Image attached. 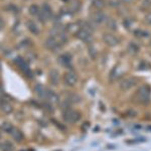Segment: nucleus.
Wrapping results in <instances>:
<instances>
[{
	"instance_id": "f257e3e1",
	"label": "nucleus",
	"mask_w": 151,
	"mask_h": 151,
	"mask_svg": "<svg viewBox=\"0 0 151 151\" xmlns=\"http://www.w3.org/2000/svg\"><path fill=\"white\" fill-rule=\"evenodd\" d=\"M136 102L141 105H148L151 100V89L148 85H142L135 93Z\"/></svg>"
},
{
	"instance_id": "f03ea898",
	"label": "nucleus",
	"mask_w": 151,
	"mask_h": 151,
	"mask_svg": "<svg viewBox=\"0 0 151 151\" xmlns=\"http://www.w3.org/2000/svg\"><path fill=\"white\" fill-rule=\"evenodd\" d=\"M63 119L67 123H76L81 119V113L73 109L67 108L63 111Z\"/></svg>"
},
{
	"instance_id": "7ed1b4c3",
	"label": "nucleus",
	"mask_w": 151,
	"mask_h": 151,
	"mask_svg": "<svg viewBox=\"0 0 151 151\" xmlns=\"http://www.w3.org/2000/svg\"><path fill=\"white\" fill-rule=\"evenodd\" d=\"M85 26L81 25V28H80V30L77 32V36L78 38H79L80 40L82 41H85V42H90V41L92 40V29L89 28V26H88L87 23H84Z\"/></svg>"
},
{
	"instance_id": "20e7f679",
	"label": "nucleus",
	"mask_w": 151,
	"mask_h": 151,
	"mask_svg": "<svg viewBox=\"0 0 151 151\" xmlns=\"http://www.w3.org/2000/svg\"><path fill=\"white\" fill-rule=\"evenodd\" d=\"M38 17H40V21H42V22H47L50 19H52V7L47 3L43 4L40 8V14H38Z\"/></svg>"
},
{
	"instance_id": "39448f33",
	"label": "nucleus",
	"mask_w": 151,
	"mask_h": 151,
	"mask_svg": "<svg viewBox=\"0 0 151 151\" xmlns=\"http://www.w3.org/2000/svg\"><path fill=\"white\" fill-rule=\"evenodd\" d=\"M62 45H63L62 40L58 37H57L55 35L50 36V37H47V40H45V47H47L48 50H58V48L62 47Z\"/></svg>"
},
{
	"instance_id": "423d86ee",
	"label": "nucleus",
	"mask_w": 151,
	"mask_h": 151,
	"mask_svg": "<svg viewBox=\"0 0 151 151\" xmlns=\"http://www.w3.org/2000/svg\"><path fill=\"white\" fill-rule=\"evenodd\" d=\"M137 79L133 77H130V78H126L124 79L122 82L120 83V89L122 91H128V90L132 89L133 87H135L137 85Z\"/></svg>"
},
{
	"instance_id": "0eeeda50",
	"label": "nucleus",
	"mask_w": 151,
	"mask_h": 151,
	"mask_svg": "<svg viewBox=\"0 0 151 151\" xmlns=\"http://www.w3.org/2000/svg\"><path fill=\"white\" fill-rule=\"evenodd\" d=\"M65 84L69 87H74L78 83V76L74 72H68L65 74L64 77Z\"/></svg>"
},
{
	"instance_id": "6e6552de",
	"label": "nucleus",
	"mask_w": 151,
	"mask_h": 151,
	"mask_svg": "<svg viewBox=\"0 0 151 151\" xmlns=\"http://www.w3.org/2000/svg\"><path fill=\"white\" fill-rule=\"evenodd\" d=\"M103 40L109 47H116L120 42V40L116 35H112V33H105L103 35Z\"/></svg>"
},
{
	"instance_id": "1a4fd4ad",
	"label": "nucleus",
	"mask_w": 151,
	"mask_h": 151,
	"mask_svg": "<svg viewBox=\"0 0 151 151\" xmlns=\"http://www.w3.org/2000/svg\"><path fill=\"white\" fill-rule=\"evenodd\" d=\"M15 63H16V65L19 67V69H20L24 74H25V76H27L28 78H32V73H31L30 69H29L28 65L25 63V60H22L21 58H16Z\"/></svg>"
},
{
	"instance_id": "9d476101",
	"label": "nucleus",
	"mask_w": 151,
	"mask_h": 151,
	"mask_svg": "<svg viewBox=\"0 0 151 151\" xmlns=\"http://www.w3.org/2000/svg\"><path fill=\"white\" fill-rule=\"evenodd\" d=\"M6 95H2V100H1V110L4 114H10L13 111V107L9 103L8 100H6Z\"/></svg>"
},
{
	"instance_id": "9b49d317",
	"label": "nucleus",
	"mask_w": 151,
	"mask_h": 151,
	"mask_svg": "<svg viewBox=\"0 0 151 151\" xmlns=\"http://www.w3.org/2000/svg\"><path fill=\"white\" fill-rule=\"evenodd\" d=\"M92 20L95 21L96 23H103L105 21H107V16L104 12L102 11H96L95 13L92 15Z\"/></svg>"
},
{
	"instance_id": "f8f14e48",
	"label": "nucleus",
	"mask_w": 151,
	"mask_h": 151,
	"mask_svg": "<svg viewBox=\"0 0 151 151\" xmlns=\"http://www.w3.org/2000/svg\"><path fill=\"white\" fill-rule=\"evenodd\" d=\"M58 62L65 68L72 67V57H70L69 53H65V55H60V57L58 58Z\"/></svg>"
},
{
	"instance_id": "ddd939ff",
	"label": "nucleus",
	"mask_w": 151,
	"mask_h": 151,
	"mask_svg": "<svg viewBox=\"0 0 151 151\" xmlns=\"http://www.w3.org/2000/svg\"><path fill=\"white\" fill-rule=\"evenodd\" d=\"M47 102L50 104H52V105H55L60 102V97L58 96L57 94L55 93L52 90H47Z\"/></svg>"
},
{
	"instance_id": "4468645a",
	"label": "nucleus",
	"mask_w": 151,
	"mask_h": 151,
	"mask_svg": "<svg viewBox=\"0 0 151 151\" xmlns=\"http://www.w3.org/2000/svg\"><path fill=\"white\" fill-rule=\"evenodd\" d=\"M35 91L36 95H37V96L40 97V99H45V98H47V89H45V88L43 87L42 85H40V84L35 85Z\"/></svg>"
},
{
	"instance_id": "2eb2a0df",
	"label": "nucleus",
	"mask_w": 151,
	"mask_h": 151,
	"mask_svg": "<svg viewBox=\"0 0 151 151\" xmlns=\"http://www.w3.org/2000/svg\"><path fill=\"white\" fill-rule=\"evenodd\" d=\"M50 82L52 83V85L53 86H57L58 85V82H60V76H58V72L57 70H52L50 72Z\"/></svg>"
},
{
	"instance_id": "dca6fc26",
	"label": "nucleus",
	"mask_w": 151,
	"mask_h": 151,
	"mask_svg": "<svg viewBox=\"0 0 151 151\" xmlns=\"http://www.w3.org/2000/svg\"><path fill=\"white\" fill-rule=\"evenodd\" d=\"M26 26H27L28 30L30 31L31 33H33V35H38V33H40V28H38V26L36 25L35 22H33L32 20H28L27 22H26Z\"/></svg>"
},
{
	"instance_id": "f3484780",
	"label": "nucleus",
	"mask_w": 151,
	"mask_h": 151,
	"mask_svg": "<svg viewBox=\"0 0 151 151\" xmlns=\"http://www.w3.org/2000/svg\"><path fill=\"white\" fill-rule=\"evenodd\" d=\"M10 135L12 136V138H13L15 141H17V142H21V141L23 140V138H24L22 132H21L20 130H18V129H16V128H14V130L12 131Z\"/></svg>"
},
{
	"instance_id": "a211bd4d",
	"label": "nucleus",
	"mask_w": 151,
	"mask_h": 151,
	"mask_svg": "<svg viewBox=\"0 0 151 151\" xmlns=\"http://www.w3.org/2000/svg\"><path fill=\"white\" fill-rule=\"evenodd\" d=\"M1 130L3 131L4 133L11 134L12 131L14 130V127H13V125H12V123L10 122H3L1 125Z\"/></svg>"
},
{
	"instance_id": "6ab92c4d",
	"label": "nucleus",
	"mask_w": 151,
	"mask_h": 151,
	"mask_svg": "<svg viewBox=\"0 0 151 151\" xmlns=\"http://www.w3.org/2000/svg\"><path fill=\"white\" fill-rule=\"evenodd\" d=\"M14 147L11 142L7 140H3L1 142V151H13Z\"/></svg>"
},
{
	"instance_id": "aec40b11",
	"label": "nucleus",
	"mask_w": 151,
	"mask_h": 151,
	"mask_svg": "<svg viewBox=\"0 0 151 151\" xmlns=\"http://www.w3.org/2000/svg\"><path fill=\"white\" fill-rule=\"evenodd\" d=\"M28 11H29V13H30L31 15H33V16L37 15L38 16V14H40V8L37 5H30Z\"/></svg>"
},
{
	"instance_id": "412c9836",
	"label": "nucleus",
	"mask_w": 151,
	"mask_h": 151,
	"mask_svg": "<svg viewBox=\"0 0 151 151\" xmlns=\"http://www.w3.org/2000/svg\"><path fill=\"white\" fill-rule=\"evenodd\" d=\"M128 50H129V52L134 53V55H135V53H137L138 52H139V47H138L137 45H135L134 42H131L128 47Z\"/></svg>"
},
{
	"instance_id": "4be33fe9",
	"label": "nucleus",
	"mask_w": 151,
	"mask_h": 151,
	"mask_svg": "<svg viewBox=\"0 0 151 151\" xmlns=\"http://www.w3.org/2000/svg\"><path fill=\"white\" fill-rule=\"evenodd\" d=\"M92 2H93V5L95 7H97L98 9L102 8V7H104V5H105L103 0H93Z\"/></svg>"
},
{
	"instance_id": "5701e85b",
	"label": "nucleus",
	"mask_w": 151,
	"mask_h": 151,
	"mask_svg": "<svg viewBox=\"0 0 151 151\" xmlns=\"http://www.w3.org/2000/svg\"><path fill=\"white\" fill-rule=\"evenodd\" d=\"M108 26L110 27L111 29H116V27H117V25H116V22L114 20H112V19H110V20L108 21Z\"/></svg>"
},
{
	"instance_id": "b1692460",
	"label": "nucleus",
	"mask_w": 151,
	"mask_h": 151,
	"mask_svg": "<svg viewBox=\"0 0 151 151\" xmlns=\"http://www.w3.org/2000/svg\"><path fill=\"white\" fill-rule=\"evenodd\" d=\"M145 21L147 22L149 25H151V11L150 12H148L147 14H146V16H145Z\"/></svg>"
},
{
	"instance_id": "393cba45",
	"label": "nucleus",
	"mask_w": 151,
	"mask_h": 151,
	"mask_svg": "<svg viewBox=\"0 0 151 151\" xmlns=\"http://www.w3.org/2000/svg\"><path fill=\"white\" fill-rule=\"evenodd\" d=\"M136 35H139V36H144V37H145V36H148V32L138 29V31H136Z\"/></svg>"
},
{
	"instance_id": "a878e982",
	"label": "nucleus",
	"mask_w": 151,
	"mask_h": 151,
	"mask_svg": "<svg viewBox=\"0 0 151 151\" xmlns=\"http://www.w3.org/2000/svg\"><path fill=\"white\" fill-rule=\"evenodd\" d=\"M89 126H90V124L89 123H84V126H83V130H84V131H86L87 130V129H88V127H89Z\"/></svg>"
},
{
	"instance_id": "bb28decb",
	"label": "nucleus",
	"mask_w": 151,
	"mask_h": 151,
	"mask_svg": "<svg viewBox=\"0 0 151 151\" xmlns=\"http://www.w3.org/2000/svg\"><path fill=\"white\" fill-rule=\"evenodd\" d=\"M125 2H132V1H134V0H124Z\"/></svg>"
}]
</instances>
